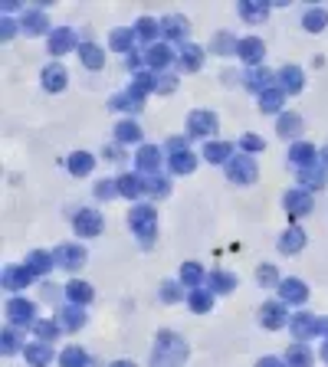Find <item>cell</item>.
Segmentation results:
<instances>
[{
  "mask_svg": "<svg viewBox=\"0 0 328 367\" xmlns=\"http://www.w3.org/2000/svg\"><path fill=\"white\" fill-rule=\"evenodd\" d=\"M62 361H66L69 367L79 364V361H82V351H66V354H62Z\"/></svg>",
  "mask_w": 328,
  "mask_h": 367,
  "instance_id": "3",
  "label": "cell"
},
{
  "mask_svg": "<svg viewBox=\"0 0 328 367\" xmlns=\"http://www.w3.org/2000/svg\"><path fill=\"white\" fill-rule=\"evenodd\" d=\"M115 367H132V364H115Z\"/></svg>",
  "mask_w": 328,
  "mask_h": 367,
  "instance_id": "4",
  "label": "cell"
},
{
  "mask_svg": "<svg viewBox=\"0 0 328 367\" xmlns=\"http://www.w3.org/2000/svg\"><path fill=\"white\" fill-rule=\"evenodd\" d=\"M82 53H86V62H89V66H102V53H95V49H92V46H86V49H82Z\"/></svg>",
  "mask_w": 328,
  "mask_h": 367,
  "instance_id": "2",
  "label": "cell"
},
{
  "mask_svg": "<svg viewBox=\"0 0 328 367\" xmlns=\"http://www.w3.org/2000/svg\"><path fill=\"white\" fill-rule=\"evenodd\" d=\"M69 167H75V171H89L92 167L89 154H75V161H69Z\"/></svg>",
  "mask_w": 328,
  "mask_h": 367,
  "instance_id": "1",
  "label": "cell"
}]
</instances>
